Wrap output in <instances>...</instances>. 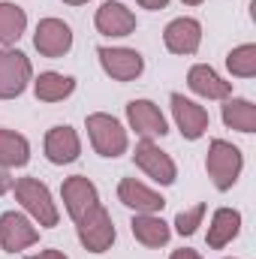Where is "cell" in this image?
I'll use <instances>...</instances> for the list:
<instances>
[{"label":"cell","mask_w":256,"mask_h":259,"mask_svg":"<svg viewBox=\"0 0 256 259\" xmlns=\"http://www.w3.org/2000/svg\"><path fill=\"white\" fill-rule=\"evenodd\" d=\"M241 169H244V154H241V148H235V145L226 142V139H214V142L208 145L205 172H208L211 184H214L220 193H226V190H232V187L238 184Z\"/></svg>","instance_id":"cell-1"},{"label":"cell","mask_w":256,"mask_h":259,"mask_svg":"<svg viewBox=\"0 0 256 259\" xmlns=\"http://www.w3.org/2000/svg\"><path fill=\"white\" fill-rule=\"evenodd\" d=\"M12 190H15L18 205L24 208V214H27L33 223H39L42 229L58 226L61 211H58V205H55V199H52V190H49L39 178H18V181L12 184Z\"/></svg>","instance_id":"cell-2"},{"label":"cell","mask_w":256,"mask_h":259,"mask_svg":"<svg viewBox=\"0 0 256 259\" xmlns=\"http://www.w3.org/2000/svg\"><path fill=\"white\" fill-rule=\"evenodd\" d=\"M84 130H88V139H91V148L100 154V157H121L127 154L130 148V136L124 124L115 118V115H106V112H94L84 118Z\"/></svg>","instance_id":"cell-3"},{"label":"cell","mask_w":256,"mask_h":259,"mask_svg":"<svg viewBox=\"0 0 256 259\" xmlns=\"http://www.w3.org/2000/svg\"><path fill=\"white\" fill-rule=\"evenodd\" d=\"M33 81V66L24 52L12 49H0V100H15L27 91V84Z\"/></svg>","instance_id":"cell-4"},{"label":"cell","mask_w":256,"mask_h":259,"mask_svg":"<svg viewBox=\"0 0 256 259\" xmlns=\"http://www.w3.org/2000/svg\"><path fill=\"white\" fill-rule=\"evenodd\" d=\"M75 232H78L81 247L91 250V253H106L115 244V223H112V214L103 205H97L81 220H75Z\"/></svg>","instance_id":"cell-5"},{"label":"cell","mask_w":256,"mask_h":259,"mask_svg":"<svg viewBox=\"0 0 256 259\" xmlns=\"http://www.w3.org/2000/svg\"><path fill=\"white\" fill-rule=\"evenodd\" d=\"M133 160H136V166H139L151 181H157V184H163V187L175 184V178H178V166H175V160H172L160 145H154L151 139H142V142L136 145Z\"/></svg>","instance_id":"cell-6"},{"label":"cell","mask_w":256,"mask_h":259,"mask_svg":"<svg viewBox=\"0 0 256 259\" xmlns=\"http://www.w3.org/2000/svg\"><path fill=\"white\" fill-rule=\"evenodd\" d=\"M36 241H39V226L27 214L6 211L0 217V247L6 253H21V250H27Z\"/></svg>","instance_id":"cell-7"},{"label":"cell","mask_w":256,"mask_h":259,"mask_svg":"<svg viewBox=\"0 0 256 259\" xmlns=\"http://www.w3.org/2000/svg\"><path fill=\"white\" fill-rule=\"evenodd\" d=\"M97 58H100L103 72L115 81H136L145 69V58L136 49H124V46H115V49L103 46L97 49Z\"/></svg>","instance_id":"cell-8"},{"label":"cell","mask_w":256,"mask_h":259,"mask_svg":"<svg viewBox=\"0 0 256 259\" xmlns=\"http://www.w3.org/2000/svg\"><path fill=\"white\" fill-rule=\"evenodd\" d=\"M127 124L136 136L142 139H163L169 133V124H166V115L160 112L157 103L151 100H130L127 103Z\"/></svg>","instance_id":"cell-9"},{"label":"cell","mask_w":256,"mask_h":259,"mask_svg":"<svg viewBox=\"0 0 256 259\" xmlns=\"http://www.w3.org/2000/svg\"><path fill=\"white\" fill-rule=\"evenodd\" d=\"M33 49L42 58H64L72 49V27L61 18H42L33 30Z\"/></svg>","instance_id":"cell-10"},{"label":"cell","mask_w":256,"mask_h":259,"mask_svg":"<svg viewBox=\"0 0 256 259\" xmlns=\"http://www.w3.org/2000/svg\"><path fill=\"white\" fill-rule=\"evenodd\" d=\"M169 103H172V118H175V124H178L181 136H184L187 142H196V139H202V136L208 133L211 118H208L205 106H199V103L187 100L184 94H172Z\"/></svg>","instance_id":"cell-11"},{"label":"cell","mask_w":256,"mask_h":259,"mask_svg":"<svg viewBox=\"0 0 256 259\" xmlns=\"http://www.w3.org/2000/svg\"><path fill=\"white\" fill-rule=\"evenodd\" d=\"M61 199H64L66 214L72 220H81L88 211H94L100 205V190H97V184L91 178L72 175V178H66L64 187H61Z\"/></svg>","instance_id":"cell-12"},{"label":"cell","mask_w":256,"mask_h":259,"mask_svg":"<svg viewBox=\"0 0 256 259\" xmlns=\"http://www.w3.org/2000/svg\"><path fill=\"white\" fill-rule=\"evenodd\" d=\"M163 42L172 55H196L199 46H202V24L190 18V15H181V18H172L163 30Z\"/></svg>","instance_id":"cell-13"},{"label":"cell","mask_w":256,"mask_h":259,"mask_svg":"<svg viewBox=\"0 0 256 259\" xmlns=\"http://www.w3.org/2000/svg\"><path fill=\"white\" fill-rule=\"evenodd\" d=\"M94 27L103 36H115V39L130 36L136 30V12L127 9L121 0H106L94 15Z\"/></svg>","instance_id":"cell-14"},{"label":"cell","mask_w":256,"mask_h":259,"mask_svg":"<svg viewBox=\"0 0 256 259\" xmlns=\"http://www.w3.org/2000/svg\"><path fill=\"white\" fill-rule=\"evenodd\" d=\"M187 88L202 100H226L232 97V81H226L214 66L193 64L187 69Z\"/></svg>","instance_id":"cell-15"},{"label":"cell","mask_w":256,"mask_h":259,"mask_svg":"<svg viewBox=\"0 0 256 259\" xmlns=\"http://www.w3.org/2000/svg\"><path fill=\"white\" fill-rule=\"evenodd\" d=\"M42 151H46L49 163H55V166H69V163H75L78 154H81V139H78L75 130L66 127V124L64 127H52L46 133Z\"/></svg>","instance_id":"cell-16"},{"label":"cell","mask_w":256,"mask_h":259,"mask_svg":"<svg viewBox=\"0 0 256 259\" xmlns=\"http://www.w3.org/2000/svg\"><path fill=\"white\" fill-rule=\"evenodd\" d=\"M118 199L127 205L130 211H136V214H160L163 205H166V199L157 193V190L145 187L136 178H124L118 184Z\"/></svg>","instance_id":"cell-17"},{"label":"cell","mask_w":256,"mask_h":259,"mask_svg":"<svg viewBox=\"0 0 256 259\" xmlns=\"http://www.w3.org/2000/svg\"><path fill=\"white\" fill-rule=\"evenodd\" d=\"M130 232H133V238H136L142 247H151V250L166 247L169 238H172V226H169L160 214H133Z\"/></svg>","instance_id":"cell-18"},{"label":"cell","mask_w":256,"mask_h":259,"mask_svg":"<svg viewBox=\"0 0 256 259\" xmlns=\"http://www.w3.org/2000/svg\"><path fill=\"white\" fill-rule=\"evenodd\" d=\"M241 232V211L238 208H217L211 214V223H208V247L211 250H223L226 244H232Z\"/></svg>","instance_id":"cell-19"},{"label":"cell","mask_w":256,"mask_h":259,"mask_svg":"<svg viewBox=\"0 0 256 259\" xmlns=\"http://www.w3.org/2000/svg\"><path fill=\"white\" fill-rule=\"evenodd\" d=\"M30 84H33V94L39 103H61L66 97H72V91H75V78L64 75V72H55V69L39 72Z\"/></svg>","instance_id":"cell-20"},{"label":"cell","mask_w":256,"mask_h":259,"mask_svg":"<svg viewBox=\"0 0 256 259\" xmlns=\"http://www.w3.org/2000/svg\"><path fill=\"white\" fill-rule=\"evenodd\" d=\"M27 30V12L12 3V0H0V49H12Z\"/></svg>","instance_id":"cell-21"},{"label":"cell","mask_w":256,"mask_h":259,"mask_svg":"<svg viewBox=\"0 0 256 259\" xmlns=\"http://www.w3.org/2000/svg\"><path fill=\"white\" fill-rule=\"evenodd\" d=\"M27 163H30V142L15 130L0 127V166L21 169Z\"/></svg>","instance_id":"cell-22"},{"label":"cell","mask_w":256,"mask_h":259,"mask_svg":"<svg viewBox=\"0 0 256 259\" xmlns=\"http://www.w3.org/2000/svg\"><path fill=\"white\" fill-rule=\"evenodd\" d=\"M223 124L235 133H256V106L244 97L223 100Z\"/></svg>","instance_id":"cell-23"},{"label":"cell","mask_w":256,"mask_h":259,"mask_svg":"<svg viewBox=\"0 0 256 259\" xmlns=\"http://www.w3.org/2000/svg\"><path fill=\"white\" fill-rule=\"evenodd\" d=\"M226 69L235 78H253L256 75V46L253 42H244V46L232 49L226 55Z\"/></svg>","instance_id":"cell-24"},{"label":"cell","mask_w":256,"mask_h":259,"mask_svg":"<svg viewBox=\"0 0 256 259\" xmlns=\"http://www.w3.org/2000/svg\"><path fill=\"white\" fill-rule=\"evenodd\" d=\"M205 211H208V205L205 202H199V205H193L190 211H181L178 217H175V232L181 235V238H190L193 232L202 226V220H205Z\"/></svg>","instance_id":"cell-25"},{"label":"cell","mask_w":256,"mask_h":259,"mask_svg":"<svg viewBox=\"0 0 256 259\" xmlns=\"http://www.w3.org/2000/svg\"><path fill=\"white\" fill-rule=\"evenodd\" d=\"M12 184H15V178L9 175V169L6 166H0V196H6L12 190Z\"/></svg>","instance_id":"cell-26"},{"label":"cell","mask_w":256,"mask_h":259,"mask_svg":"<svg viewBox=\"0 0 256 259\" xmlns=\"http://www.w3.org/2000/svg\"><path fill=\"white\" fill-rule=\"evenodd\" d=\"M24 259H69L66 253H61V250H55V247H49V250H39V253H30V256Z\"/></svg>","instance_id":"cell-27"},{"label":"cell","mask_w":256,"mask_h":259,"mask_svg":"<svg viewBox=\"0 0 256 259\" xmlns=\"http://www.w3.org/2000/svg\"><path fill=\"white\" fill-rule=\"evenodd\" d=\"M169 259H202V253L193 250V247H181V250H172V256Z\"/></svg>","instance_id":"cell-28"},{"label":"cell","mask_w":256,"mask_h":259,"mask_svg":"<svg viewBox=\"0 0 256 259\" xmlns=\"http://www.w3.org/2000/svg\"><path fill=\"white\" fill-rule=\"evenodd\" d=\"M142 9H151V12H157V9H166L169 6V0H136Z\"/></svg>","instance_id":"cell-29"},{"label":"cell","mask_w":256,"mask_h":259,"mask_svg":"<svg viewBox=\"0 0 256 259\" xmlns=\"http://www.w3.org/2000/svg\"><path fill=\"white\" fill-rule=\"evenodd\" d=\"M66 6H84V3H91V0H64Z\"/></svg>","instance_id":"cell-30"},{"label":"cell","mask_w":256,"mask_h":259,"mask_svg":"<svg viewBox=\"0 0 256 259\" xmlns=\"http://www.w3.org/2000/svg\"><path fill=\"white\" fill-rule=\"evenodd\" d=\"M187 6H199V3H205V0H184Z\"/></svg>","instance_id":"cell-31"}]
</instances>
